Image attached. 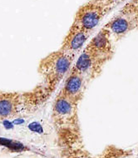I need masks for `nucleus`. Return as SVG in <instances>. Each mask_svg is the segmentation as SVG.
<instances>
[{
	"label": "nucleus",
	"instance_id": "39448f33",
	"mask_svg": "<svg viewBox=\"0 0 138 158\" xmlns=\"http://www.w3.org/2000/svg\"><path fill=\"white\" fill-rule=\"evenodd\" d=\"M91 33L83 30L75 24H72L63 39L60 50L76 58L87 45Z\"/></svg>",
	"mask_w": 138,
	"mask_h": 158
},
{
	"label": "nucleus",
	"instance_id": "423d86ee",
	"mask_svg": "<svg viewBox=\"0 0 138 158\" xmlns=\"http://www.w3.org/2000/svg\"><path fill=\"white\" fill-rule=\"evenodd\" d=\"M87 80L82 75L70 70L66 76L63 86L59 93L73 102L79 104L83 98L87 87Z\"/></svg>",
	"mask_w": 138,
	"mask_h": 158
},
{
	"label": "nucleus",
	"instance_id": "9b49d317",
	"mask_svg": "<svg viewBox=\"0 0 138 158\" xmlns=\"http://www.w3.org/2000/svg\"><path fill=\"white\" fill-rule=\"evenodd\" d=\"M30 128L33 130V131H38V132H42V129H41L40 127V126H38L37 125V127H35V123L34 124H31L30 125Z\"/></svg>",
	"mask_w": 138,
	"mask_h": 158
},
{
	"label": "nucleus",
	"instance_id": "9d476101",
	"mask_svg": "<svg viewBox=\"0 0 138 158\" xmlns=\"http://www.w3.org/2000/svg\"><path fill=\"white\" fill-rule=\"evenodd\" d=\"M92 1L105 7V8H110L111 10H113V8H116V6L124 3V2H127L128 0H92Z\"/></svg>",
	"mask_w": 138,
	"mask_h": 158
},
{
	"label": "nucleus",
	"instance_id": "20e7f679",
	"mask_svg": "<svg viewBox=\"0 0 138 158\" xmlns=\"http://www.w3.org/2000/svg\"><path fill=\"white\" fill-rule=\"evenodd\" d=\"M111 38L109 31L102 27L86 45V48L92 53L100 73L104 65L113 57L114 49Z\"/></svg>",
	"mask_w": 138,
	"mask_h": 158
},
{
	"label": "nucleus",
	"instance_id": "0eeeda50",
	"mask_svg": "<svg viewBox=\"0 0 138 158\" xmlns=\"http://www.w3.org/2000/svg\"><path fill=\"white\" fill-rule=\"evenodd\" d=\"M103 27L109 31L111 38L119 40L127 33L138 29V16L117 14Z\"/></svg>",
	"mask_w": 138,
	"mask_h": 158
},
{
	"label": "nucleus",
	"instance_id": "7ed1b4c3",
	"mask_svg": "<svg viewBox=\"0 0 138 158\" xmlns=\"http://www.w3.org/2000/svg\"><path fill=\"white\" fill-rule=\"evenodd\" d=\"M111 11L110 8H105L92 0H89L78 8L73 23L83 30L92 33Z\"/></svg>",
	"mask_w": 138,
	"mask_h": 158
},
{
	"label": "nucleus",
	"instance_id": "6e6552de",
	"mask_svg": "<svg viewBox=\"0 0 138 158\" xmlns=\"http://www.w3.org/2000/svg\"><path fill=\"white\" fill-rule=\"evenodd\" d=\"M22 105V97L12 93L0 92V119H7L16 114Z\"/></svg>",
	"mask_w": 138,
	"mask_h": 158
},
{
	"label": "nucleus",
	"instance_id": "f257e3e1",
	"mask_svg": "<svg viewBox=\"0 0 138 158\" xmlns=\"http://www.w3.org/2000/svg\"><path fill=\"white\" fill-rule=\"evenodd\" d=\"M78 105L59 93L52 105V117L61 142L68 149H75L81 141Z\"/></svg>",
	"mask_w": 138,
	"mask_h": 158
},
{
	"label": "nucleus",
	"instance_id": "1a4fd4ad",
	"mask_svg": "<svg viewBox=\"0 0 138 158\" xmlns=\"http://www.w3.org/2000/svg\"><path fill=\"white\" fill-rule=\"evenodd\" d=\"M123 15H136L138 16V0H128L118 12Z\"/></svg>",
	"mask_w": 138,
	"mask_h": 158
},
{
	"label": "nucleus",
	"instance_id": "f03ea898",
	"mask_svg": "<svg viewBox=\"0 0 138 158\" xmlns=\"http://www.w3.org/2000/svg\"><path fill=\"white\" fill-rule=\"evenodd\" d=\"M75 58L61 50L52 52L39 66V72L44 79V87L50 94L70 72Z\"/></svg>",
	"mask_w": 138,
	"mask_h": 158
}]
</instances>
